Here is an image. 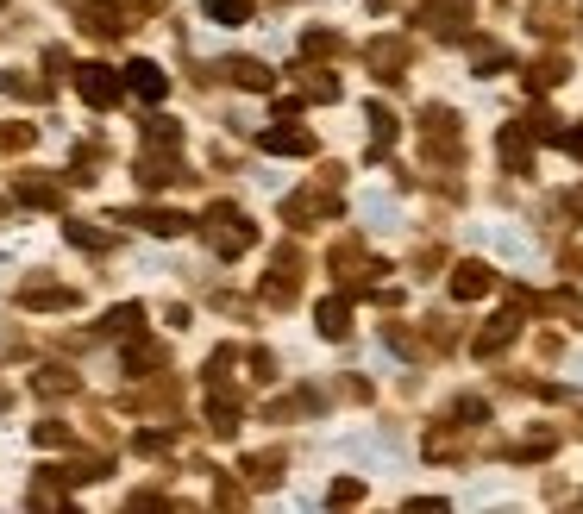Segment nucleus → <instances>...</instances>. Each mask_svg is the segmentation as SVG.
Segmentation results:
<instances>
[{
	"mask_svg": "<svg viewBox=\"0 0 583 514\" xmlns=\"http://www.w3.org/2000/svg\"><path fill=\"white\" fill-rule=\"evenodd\" d=\"M120 88H126V95H138V101H163V95H170V76H163L157 63H145V57H138V63H126Z\"/></svg>",
	"mask_w": 583,
	"mask_h": 514,
	"instance_id": "nucleus-1",
	"label": "nucleus"
},
{
	"mask_svg": "<svg viewBox=\"0 0 583 514\" xmlns=\"http://www.w3.org/2000/svg\"><path fill=\"white\" fill-rule=\"evenodd\" d=\"M76 88H82V101H95V107H113V101H120V76H113L107 63H82V69H76Z\"/></svg>",
	"mask_w": 583,
	"mask_h": 514,
	"instance_id": "nucleus-2",
	"label": "nucleus"
},
{
	"mask_svg": "<svg viewBox=\"0 0 583 514\" xmlns=\"http://www.w3.org/2000/svg\"><path fill=\"white\" fill-rule=\"evenodd\" d=\"M207 220H214V226H207V232H214V245L226 251V257H239L251 239H258V232H251L239 214H232V207H214V214H207Z\"/></svg>",
	"mask_w": 583,
	"mask_h": 514,
	"instance_id": "nucleus-3",
	"label": "nucleus"
},
{
	"mask_svg": "<svg viewBox=\"0 0 583 514\" xmlns=\"http://www.w3.org/2000/svg\"><path fill=\"white\" fill-rule=\"evenodd\" d=\"M264 151H276V157H314V132L308 126H270L264 132Z\"/></svg>",
	"mask_w": 583,
	"mask_h": 514,
	"instance_id": "nucleus-4",
	"label": "nucleus"
},
{
	"mask_svg": "<svg viewBox=\"0 0 583 514\" xmlns=\"http://www.w3.org/2000/svg\"><path fill=\"white\" fill-rule=\"evenodd\" d=\"M489 289H496V270H489V264H477V257L452 270V295H458V301H477V295H489Z\"/></svg>",
	"mask_w": 583,
	"mask_h": 514,
	"instance_id": "nucleus-5",
	"label": "nucleus"
},
{
	"mask_svg": "<svg viewBox=\"0 0 583 514\" xmlns=\"http://www.w3.org/2000/svg\"><path fill=\"white\" fill-rule=\"evenodd\" d=\"M132 226H151L157 239H176V232H189V214H176V207H145V214H132Z\"/></svg>",
	"mask_w": 583,
	"mask_h": 514,
	"instance_id": "nucleus-6",
	"label": "nucleus"
},
{
	"mask_svg": "<svg viewBox=\"0 0 583 514\" xmlns=\"http://www.w3.org/2000/svg\"><path fill=\"white\" fill-rule=\"evenodd\" d=\"M345 326H352V308H345L339 295L320 301V333H326V339H345Z\"/></svg>",
	"mask_w": 583,
	"mask_h": 514,
	"instance_id": "nucleus-7",
	"label": "nucleus"
},
{
	"mask_svg": "<svg viewBox=\"0 0 583 514\" xmlns=\"http://www.w3.org/2000/svg\"><path fill=\"white\" fill-rule=\"evenodd\" d=\"M515 326H521L515 314H502V320H496V326H489V333L477 339V352H496V345H508V339H515Z\"/></svg>",
	"mask_w": 583,
	"mask_h": 514,
	"instance_id": "nucleus-8",
	"label": "nucleus"
},
{
	"mask_svg": "<svg viewBox=\"0 0 583 514\" xmlns=\"http://www.w3.org/2000/svg\"><path fill=\"white\" fill-rule=\"evenodd\" d=\"M552 82H565V63H558V57H546V63L527 69V88H552Z\"/></svg>",
	"mask_w": 583,
	"mask_h": 514,
	"instance_id": "nucleus-9",
	"label": "nucleus"
},
{
	"mask_svg": "<svg viewBox=\"0 0 583 514\" xmlns=\"http://www.w3.org/2000/svg\"><path fill=\"white\" fill-rule=\"evenodd\" d=\"M232 82H239V88H270L276 76H270L264 63H232Z\"/></svg>",
	"mask_w": 583,
	"mask_h": 514,
	"instance_id": "nucleus-10",
	"label": "nucleus"
},
{
	"mask_svg": "<svg viewBox=\"0 0 583 514\" xmlns=\"http://www.w3.org/2000/svg\"><path fill=\"white\" fill-rule=\"evenodd\" d=\"M245 13H251L245 0H207V19H220V26H239Z\"/></svg>",
	"mask_w": 583,
	"mask_h": 514,
	"instance_id": "nucleus-11",
	"label": "nucleus"
},
{
	"mask_svg": "<svg viewBox=\"0 0 583 514\" xmlns=\"http://www.w3.org/2000/svg\"><path fill=\"white\" fill-rule=\"evenodd\" d=\"M370 132H377V151L389 145V138H395V120H389V113L383 107H370Z\"/></svg>",
	"mask_w": 583,
	"mask_h": 514,
	"instance_id": "nucleus-12",
	"label": "nucleus"
},
{
	"mask_svg": "<svg viewBox=\"0 0 583 514\" xmlns=\"http://www.w3.org/2000/svg\"><path fill=\"white\" fill-rule=\"evenodd\" d=\"M151 138H157V145H176L182 132H176V120H151Z\"/></svg>",
	"mask_w": 583,
	"mask_h": 514,
	"instance_id": "nucleus-13",
	"label": "nucleus"
},
{
	"mask_svg": "<svg viewBox=\"0 0 583 514\" xmlns=\"http://www.w3.org/2000/svg\"><path fill=\"white\" fill-rule=\"evenodd\" d=\"M107 326H113V333H126V326H138V308H113Z\"/></svg>",
	"mask_w": 583,
	"mask_h": 514,
	"instance_id": "nucleus-14",
	"label": "nucleus"
},
{
	"mask_svg": "<svg viewBox=\"0 0 583 514\" xmlns=\"http://www.w3.org/2000/svg\"><path fill=\"white\" fill-rule=\"evenodd\" d=\"M358 496H364V483H352V477L333 483V502H358Z\"/></svg>",
	"mask_w": 583,
	"mask_h": 514,
	"instance_id": "nucleus-15",
	"label": "nucleus"
},
{
	"mask_svg": "<svg viewBox=\"0 0 583 514\" xmlns=\"http://www.w3.org/2000/svg\"><path fill=\"white\" fill-rule=\"evenodd\" d=\"M558 138H565V145H571V151L583 157V126H577V132H558Z\"/></svg>",
	"mask_w": 583,
	"mask_h": 514,
	"instance_id": "nucleus-16",
	"label": "nucleus"
}]
</instances>
